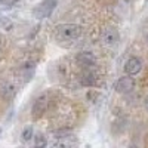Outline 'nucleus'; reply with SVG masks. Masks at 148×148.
Returning a JSON list of instances; mask_svg holds the SVG:
<instances>
[{
  "mask_svg": "<svg viewBox=\"0 0 148 148\" xmlns=\"http://www.w3.org/2000/svg\"><path fill=\"white\" fill-rule=\"evenodd\" d=\"M82 27L77 24H61L55 28L53 37L59 45H70L82 36Z\"/></svg>",
  "mask_w": 148,
  "mask_h": 148,
  "instance_id": "nucleus-1",
  "label": "nucleus"
},
{
  "mask_svg": "<svg viewBox=\"0 0 148 148\" xmlns=\"http://www.w3.org/2000/svg\"><path fill=\"white\" fill-rule=\"evenodd\" d=\"M55 8H56V0H43L42 3H39L34 8L33 15L37 19H45L52 14Z\"/></svg>",
  "mask_w": 148,
  "mask_h": 148,
  "instance_id": "nucleus-2",
  "label": "nucleus"
},
{
  "mask_svg": "<svg viewBox=\"0 0 148 148\" xmlns=\"http://www.w3.org/2000/svg\"><path fill=\"white\" fill-rule=\"evenodd\" d=\"M120 40V34H119V30L116 27H107L102 30L101 33V42L104 46H108V47H113L119 43Z\"/></svg>",
  "mask_w": 148,
  "mask_h": 148,
  "instance_id": "nucleus-3",
  "label": "nucleus"
},
{
  "mask_svg": "<svg viewBox=\"0 0 148 148\" xmlns=\"http://www.w3.org/2000/svg\"><path fill=\"white\" fill-rule=\"evenodd\" d=\"M47 105H49V96L46 93L40 95L37 99L34 101L33 104V108H31V116L33 119H40L45 113H46V110H47Z\"/></svg>",
  "mask_w": 148,
  "mask_h": 148,
  "instance_id": "nucleus-4",
  "label": "nucleus"
},
{
  "mask_svg": "<svg viewBox=\"0 0 148 148\" xmlns=\"http://www.w3.org/2000/svg\"><path fill=\"white\" fill-rule=\"evenodd\" d=\"M133 89H135V79L132 76H129V74H127V76H125V77H121V79H119L117 83H116V90L119 93L127 95Z\"/></svg>",
  "mask_w": 148,
  "mask_h": 148,
  "instance_id": "nucleus-5",
  "label": "nucleus"
},
{
  "mask_svg": "<svg viewBox=\"0 0 148 148\" xmlns=\"http://www.w3.org/2000/svg\"><path fill=\"white\" fill-rule=\"evenodd\" d=\"M80 83L86 88H92L98 83V74L93 71V68H84V71L80 76Z\"/></svg>",
  "mask_w": 148,
  "mask_h": 148,
  "instance_id": "nucleus-6",
  "label": "nucleus"
},
{
  "mask_svg": "<svg viewBox=\"0 0 148 148\" xmlns=\"http://www.w3.org/2000/svg\"><path fill=\"white\" fill-rule=\"evenodd\" d=\"M142 70V61L136 56H132L126 61L125 64V71L129 74V76H136V74Z\"/></svg>",
  "mask_w": 148,
  "mask_h": 148,
  "instance_id": "nucleus-7",
  "label": "nucleus"
},
{
  "mask_svg": "<svg viewBox=\"0 0 148 148\" xmlns=\"http://www.w3.org/2000/svg\"><path fill=\"white\" fill-rule=\"evenodd\" d=\"M77 64L83 68H95L96 59L90 52H80L77 55Z\"/></svg>",
  "mask_w": 148,
  "mask_h": 148,
  "instance_id": "nucleus-8",
  "label": "nucleus"
},
{
  "mask_svg": "<svg viewBox=\"0 0 148 148\" xmlns=\"http://www.w3.org/2000/svg\"><path fill=\"white\" fill-rule=\"evenodd\" d=\"M31 138H33V129L28 126V127H25L22 130V133H21V141L22 142H28V141H31Z\"/></svg>",
  "mask_w": 148,
  "mask_h": 148,
  "instance_id": "nucleus-9",
  "label": "nucleus"
},
{
  "mask_svg": "<svg viewBox=\"0 0 148 148\" xmlns=\"http://www.w3.org/2000/svg\"><path fill=\"white\" fill-rule=\"evenodd\" d=\"M45 145H47V141L45 139L42 133L36 135V147H45Z\"/></svg>",
  "mask_w": 148,
  "mask_h": 148,
  "instance_id": "nucleus-10",
  "label": "nucleus"
},
{
  "mask_svg": "<svg viewBox=\"0 0 148 148\" xmlns=\"http://www.w3.org/2000/svg\"><path fill=\"white\" fill-rule=\"evenodd\" d=\"M0 27H5L6 30H9V28L12 27V24H10V21H9V19L2 18V19H0Z\"/></svg>",
  "mask_w": 148,
  "mask_h": 148,
  "instance_id": "nucleus-11",
  "label": "nucleus"
},
{
  "mask_svg": "<svg viewBox=\"0 0 148 148\" xmlns=\"http://www.w3.org/2000/svg\"><path fill=\"white\" fill-rule=\"evenodd\" d=\"M145 108H147V111H148V96L145 98Z\"/></svg>",
  "mask_w": 148,
  "mask_h": 148,
  "instance_id": "nucleus-12",
  "label": "nucleus"
},
{
  "mask_svg": "<svg viewBox=\"0 0 148 148\" xmlns=\"http://www.w3.org/2000/svg\"><path fill=\"white\" fill-rule=\"evenodd\" d=\"M147 43H148V34H147Z\"/></svg>",
  "mask_w": 148,
  "mask_h": 148,
  "instance_id": "nucleus-13",
  "label": "nucleus"
},
{
  "mask_svg": "<svg viewBox=\"0 0 148 148\" xmlns=\"http://www.w3.org/2000/svg\"><path fill=\"white\" fill-rule=\"evenodd\" d=\"M0 49H2V43H0Z\"/></svg>",
  "mask_w": 148,
  "mask_h": 148,
  "instance_id": "nucleus-14",
  "label": "nucleus"
}]
</instances>
